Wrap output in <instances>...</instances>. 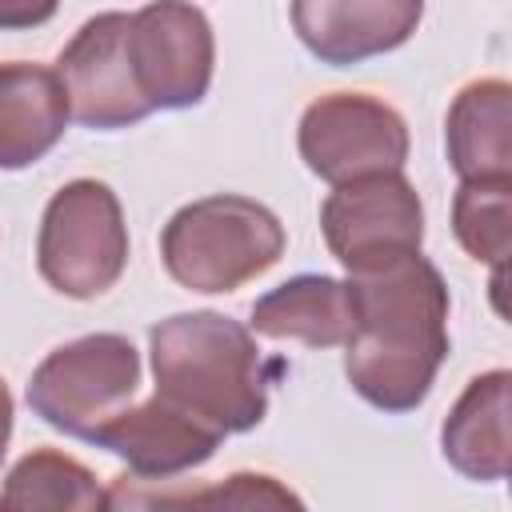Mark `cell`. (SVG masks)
I'll use <instances>...</instances> for the list:
<instances>
[{"instance_id":"obj_1","label":"cell","mask_w":512,"mask_h":512,"mask_svg":"<svg viewBox=\"0 0 512 512\" xmlns=\"http://www.w3.org/2000/svg\"><path fill=\"white\" fill-rule=\"evenodd\" d=\"M352 336L344 376L380 412H412L428 400L448 356V284L440 268L412 252L372 272H352Z\"/></svg>"},{"instance_id":"obj_2","label":"cell","mask_w":512,"mask_h":512,"mask_svg":"<svg viewBox=\"0 0 512 512\" xmlns=\"http://www.w3.org/2000/svg\"><path fill=\"white\" fill-rule=\"evenodd\" d=\"M156 392L196 412L224 436L252 432L268 416L264 352L224 312H176L148 328Z\"/></svg>"},{"instance_id":"obj_3","label":"cell","mask_w":512,"mask_h":512,"mask_svg":"<svg viewBox=\"0 0 512 512\" xmlns=\"http://www.w3.org/2000/svg\"><path fill=\"white\" fill-rule=\"evenodd\" d=\"M284 244V224L268 204L240 192H216L168 216L160 260L180 288L220 296L264 276L284 256Z\"/></svg>"},{"instance_id":"obj_4","label":"cell","mask_w":512,"mask_h":512,"mask_svg":"<svg viewBox=\"0 0 512 512\" xmlns=\"http://www.w3.org/2000/svg\"><path fill=\"white\" fill-rule=\"evenodd\" d=\"M36 268L68 300H96L124 276L128 224L120 196L104 180H68L48 200L36 232Z\"/></svg>"},{"instance_id":"obj_5","label":"cell","mask_w":512,"mask_h":512,"mask_svg":"<svg viewBox=\"0 0 512 512\" xmlns=\"http://www.w3.org/2000/svg\"><path fill=\"white\" fill-rule=\"evenodd\" d=\"M140 388V352L120 332H92L52 348L32 380L28 408L72 440H96Z\"/></svg>"},{"instance_id":"obj_6","label":"cell","mask_w":512,"mask_h":512,"mask_svg":"<svg viewBox=\"0 0 512 512\" xmlns=\"http://www.w3.org/2000/svg\"><path fill=\"white\" fill-rule=\"evenodd\" d=\"M404 116L368 92L316 96L296 128L300 160L324 184H348L372 172H400L408 160Z\"/></svg>"},{"instance_id":"obj_7","label":"cell","mask_w":512,"mask_h":512,"mask_svg":"<svg viewBox=\"0 0 512 512\" xmlns=\"http://www.w3.org/2000/svg\"><path fill=\"white\" fill-rule=\"evenodd\" d=\"M320 232L328 252L352 272L384 268L424 244V200L400 172H372L332 184L320 204Z\"/></svg>"},{"instance_id":"obj_8","label":"cell","mask_w":512,"mask_h":512,"mask_svg":"<svg viewBox=\"0 0 512 512\" xmlns=\"http://www.w3.org/2000/svg\"><path fill=\"white\" fill-rule=\"evenodd\" d=\"M128 64L148 108L180 112L208 96L216 36L192 0H148L128 16Z\"/></svg>"},{"instance_id":"obj_9","label":"cell","mask_w":512,"mask_h":512,"mask_svg":"<svg viewBox=\"0 0 512 512\" xmlns=\"http://www.w3.org/2000/svg\"><path fill=\"white\" fill-rule=\"evenodd\" d=\"M128 16L132 12H96L56 56L68 112L92 132H120L152 116L128 64Z\"/></svg>"},{"instance_id":"obj_10","label":"cell","mask_w":512,"mask_h":512,"mask_svg":"<svg viewBox=\"0 0 512 512\" xmlns=\"http://www.w3.org/2000/svg\"><path fill=\"white\" fill-rule=\"evenodd\" d=\"M92 444L120 456L140 480H168L212 460V452L224 444V432L176 400L152 392L144 404H128L108 428H100Z\"/></svg>"},{"instance_id":"obj_11","label":"cell","mask_w":512,"mask_h":512,"mask_svg":"<svg viewBox=\"0 0 512 512\" xmlns=\"http://www.w3.org/2000/svg\"><path fill=\"white\" fill-rule=\"evenodd\" d=\"M424 20V0H292L300 44L332 68L396 52Z\"/></svg>"},{"instance_id":"obj_12","label":"cell","mask_w":512,"mask_h":512,"mask_svg":"<svg viewBox=\"0 0 512 512\" xmlns=\"http://www.w3.org/2000/svg\"><path fill=\"white\" fill-rule=\"evenodd\" d=\"M512 372L492 368L464 384L452 412L440 424V452L444 460L476 484H496L508 476L512 452Z\"/></svg>"},{"instance_id":"obj_13","label":"cell","mask_w":512,"mask_h":512,"mask_svg":"<svg viewBox=\"0 0 512 512\" xmlns=\"http://www.w3.org/2000/svg\"><path fill=\"white\" fill-rule=\"evenodd\" d=\"M68 96L48 64H0V172H20L44 160L68 128Z\"/></svg>"},{"instance_id":"obj_14","label":"cell","mask_w":512,"mask_h":512,"mask_svg":"<svg viewBox=\"0 0 512 512\" xmlns=\"http://www.w3.org/2000/svg\"><path fill=\"white\" fill-rule=\"evenodd\" d=\"M444 148L460 180H512V84L500 76L464 84L444 120Z\"/></svg>"},{"instance_id":"obj_15","label":"cell","mask_w":512,"mask_h":512,"mask_svg":"<svg viewBox=\"0 0 512 512\" xmlns=\"http://www.w3.org/2000/svg\"><path fill=\"white\" fill-rule=\"evenodd\" d=\"M248 328L264 340H296L304 348H344L352 336V288L324 272H300L264 292Z\"/></svg>"},{"instance_id":"obj_16","label":"cell","mask_w":512,"mask_h":512,"mask_svg":"<svg viewBox=\"0 0 512 512\" xmlns=\"http://www.w3.org/2000/svg\"><path fill=\"white\" fill-rule=\"evenodd\" d=\"M0 508L92 512V508H108V492L96 484V472L84 468L76 456L56 448H36L8 468L0 488Z\"/></svg>"},{"instance_id":"obj_17","label":"cell","mask_w":512,"mask_h":512,"mask_svg":"<svg viewBox=\"0 0 512 512\" xmlns=\"http://www.w3.org/2000/svg\"><path fill=\"white\" fill-rule=\"evenodd\" d=\"M508 212H512V180H460L452 196V232L460 248L504 272L508 260Z\"/></svg>"},{"instance_id":"obj_18","label":"cell","mask_w":512,"mask_h":512,"mask_svg":"<svg viewBox=\"0 0 512 512\" xmlns=\"http://www.w3.org/2000/svg\"><path fill=\"white\" fill-rule=\"evenodd\" d=\"M140 504H180V508H188V504H224V508H260V504H300V496L296 492H288L284 484H276L272 476H264V472H232L224 484H216V488H204V492H172V496H144Z\"/></svg>"},{"instance_id":"obj_19","label":"cell","mask_w":512,"mask_h":512,"mask_svg":"<svg viewBox=\"0 0 512 512\" xmlns=\"http://www.w3.org/2000/svg\"><path fill=\"white\" fill-rule=\"evenodd\" d=\"M60 0H0V32L40 28L56 16Z\"/></svg>"},{"instance_id":"obj_20","label":"cell","mask_w":512,"mask_h":512,"mask_svg":"<svg viewBox=\"0 0 512 512\" xmlns=\"http://www.w3.org/2000/svg\"><path fill=\"white\" fill-rule=\"evenodd\" d=\"M12 424H16V404H12V392L0 376V464L8 456V440H12Z\"/></svg>"}]
</instances>
